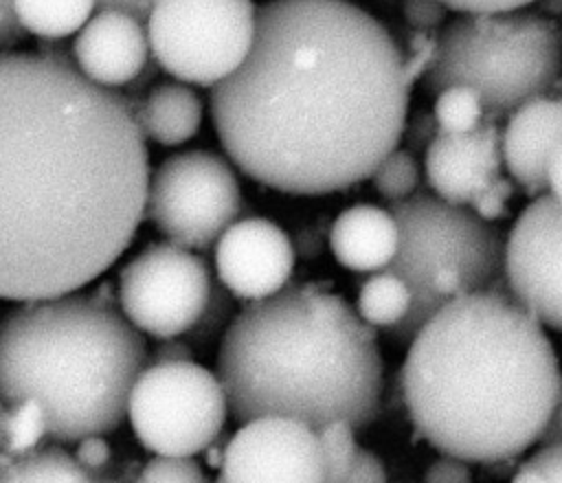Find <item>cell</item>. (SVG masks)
Here are the masks:
<instances>
[{
  "label": "cell",
  "mask_w": 562,
  "mask_h": 483,
  "mask_svg": "<svg viewBox=\"0 0 562 483\" xmlns=\"http://www.w3.org/2000/svg\"><path fill=\"white\" fill-rule=\"evenodd\" d=\"M239 213L241 187L228 160L215 151H178L149 173L145 215L171 244L204 250Z\"/></svg>",
  "instance_id": "cell-10"
},
{
  "label": "cell",
  "mask_w": 562,
  "mask_h": 483,
  "mask_svg": "<svg viewBox=\"0 0 562 483\" xmlns=\"http://www.w3.org/2000/svg\"><path fill=\"white\" fill-rule=\"evenodd\" d=\"M369 180L384 200L397 202L408 198L417 189L419 167L408 149L395 147L380 160Z\"/></svg>",
  "instance_id": "cell-26"
},
{
  "label": "cell",
  "mask_w": 562,
  "mask_h": 483,
  "mask_svg": "<svg viewBox=\"0 0 562 483\" xmlns=\"http://www.w3.org/2000/svg\"><path fill=\"white\" fill-rule=\"evenodd\" d=\"M432 116L439 132L461 134L470 132L485 121L481 99L463 86H450L435 94Z\"/></svg>",
  "instance_id": "cell-24"
},
{
  "label": "cell",
  "mask_w": 562,
  "mask_h": 483,
  "mask_svg": "<svg viewBox=\"0 0 562 483\" xmlns=\"http://www.w3.org/2000/svg\"><path fill=\"white\" fill-rule=\"evenodd\" d=\"M531 461L542 470L547 483H562V441L538 446Z\"/></svg>",
  "instance_id": "cell-36"
},
{
  "label": "cell",
  "mask_w": 562,
  "mask_h": 483,
  "mask_svg": "<svg viewBox=\"0 0 562 483\" xmlns=\"http://www.w3.org/2000/svg\"><path fill=\"white\" fill-rule=\"evenodd\" d=\"M125 415L145 450L193 457L222 435L228 400L217 373L193 360L149 362L132 384Z\"/></svg>",
  "instance_id": "cell-8"
},
{
  "label": "cell",
  "mask_w": 562,
  "mask_h": 483,
  "mask_svg": "<svg viewBox=\"0 0 562 483\" xmlns=\"http://www.w3.org/2000/svg\"><path fill=\"white\" fill-rule=\"evenodd\" d=\"M411 310V290L393 272L371 274L358 290L356 312L369 327L391 329L404 321Z\"/></svg>",
  "instance_id": "cell-21"
},
{
  "label": "cell",
  "mask_w": 562,
  "mask_h": 483,
  "mask_svg": "<svg viewBox=\"0 0 562 483\" xmlns=\"http://www.w3.org/2000/svg\"><path fill=\"white\" fill-rule=\"evenodd\" d=\"M411 83L402 48L347 0L257 7L246 59L211 88L226 156L255 182L327 195L367 180L397 147Z\"/></svg>",
  "instance_id": "cell-2"
},
{
  "label": "cell",
  "mask_w": 562,
  "mask_h": 483,
  "mask_svg": "<svg viewBox=\"0 0 562 483\" xmlns=\"http://www.w3.org/2000/svg\"><path fill=\"white\" fill-rule=\"evenodd\" d=\"M206 261L189 248L158 242L134 255L119 272L121 314L158 340L184 336L211 294Z\"/></svg>",
  "instance_id": "cell-11"
},
{
  "label": "cell",
  "mask_w": 562,
  "mask_h": 483,
  "mask_svg": "<svg viewBox=\"0 0 562 483\" xmlns=\"http://www.w3.org/2000/svg\"><path fill=\"white\" fill-rule=\"evenodd\" d=\"M193 349L187 340L178 338H165L156 345L151 362H171V360H191Z\"/></svg>",
  "instance_id": "cell-39"
},
{
  "label": "cell",
  "mask_w": 562,
  "mask_h": 483,
  "mask_svg": "<svg viewBox=\"0 0 562 483\" xmlns=\"http://www.w3.org/2000/svg\"><path fill=\"white\" fill-rule=\"evenodd\" d=\"M24 31L13 13L11 0H0V53L15 46L22 40Z\"/></svg>",
  "instance_id": "cell-37"
},
{
  "label": "cell",
  "mask_w": 562,
  "mask_h": 483,
  "mask_svg": "<svg viewBox=\"0 0 562 483\" xmlns=\"http://www.w3.org/2000/svg\"><path fill=\"white\" fill-rule=\"evenodd\" d=\"M562 141V97H536L507 116L501 130L503 167L525 195L547 193V165Z\"/></svg>",
  "instance_id": "cell-17"
},
{
  "label": "cell",
  "mask_w": 562,
  "mask_h": 483,
  "mask_svg": "<svg viewBox=\"0 0 562 483\" xmlns=\"http://www.w3.org/2000/svg\"><path fill=\"white\" fill-rule=\"evenodd\" d=\"M338 483H389L384 463L371 450L358 448L349 472Z\"/></svg>",
  "instance_id": "cell-33"
},
{
  "label": "cell",
  "mask_w": 562,
  "mask_h": 483,
  "mask_svg": "<svg viewBox=\"0 0 562 483\" xmlns=\"http://www.w3.org/2000/svg\"><path fill=\"white\" fill-rule=\"evenodd\" d=\"M437 132L439 130H437L432 112L419 110L411 119L406 116V123H404L400 141H404V149H408L415 156V154H424L428 149V145L432 143Z\"/></svg>",
  "instance_id": "cell-31"
},
{
  "label": "cell",
  "mask_w": 562,
  "mask_h": 483,
  "mask_svg": "<svg viewBox=\"0 0 562 483\" xmlns=\"http://www.w3.org/2000/svg\"><path fill=\"white\" fill-rule=\"evenodd\" d=\"M145 362L140 332L88 296L26 301L0 321V397L35 400L57 441L112 433Z\"/></svg>",
  "instance_id": "cell-5"
},
{
  "label": "cell",
  "mask_w": 562,
  "mask_h": 483,
  "mask_svg": "<svg viewBox=\"0 0 562 483\" xmlns=\"http://www.w3.org/2000/svg\"><path fill=\"white\" fill-rule=\"evenodd\" d=\"M424 171L435 195L472 209L505 178L498 123L485 119L470 132H437L424 151Z\"/></svg>",
  "instance_id": "cell-15"
},
{
  "label": "cell",
  "mask_w": 562,
  "mask_h": 483,
  "mask_svg": "<svg viewBox=\"0 0 562 483\" xmlns=\"http://www.w3.org/2000/svg\"><path fill=\"white\" fill-rule=\"evenodd\" d=\"M290 235L266 217L235 220L215 242L217 281L246 303L283 290L294 272Z\"/></svg>",
  "instance_id": "cell-14"
},
{
  "label": "cell",
  "mask_w": 562,
  "mask_h": 483,
  "mask_svg": "<svg viewBox=\"0 0 562 483\" xmlns=\"http://www.w3.org/2000/svg\"><path fill=\"white\" fill-rule=\"evenodd\" d=\"M136 483H209V479L193 457L156 454L143 465Z\"/></svg>",
  "instance_id": "cell-28"
},
{
  "label": "cell",
  "mask_w": 562,
  "mask_h": 483,
  "mask_svg": "<svg viewBox=\"0 0 562 483\" xmlns=\"http://www.w3.org/2000/svg\"><path fill=\"white\" fill-rule=\"evenodd\" d=\"M0 483H92L75 457L59 448L18 454L0 468Z\"/></svg>",
  "instance_id": "cell-22"
},
{
  "label": "cell",
  "mask_w": 562,
  "mask_h": 483,
  "mask_svg": "<svg viewBox=\"0 0 562 483\" xmlns=\"http://www.w3.org/2000/svg\"><path fill=\"white\" fill-rule=\"evenodd\" d=\"M558 411H560V419H562V402H560V406H558Z\"/></svg>",
  "instance_id": "cell-43"
},
{
  "label": "cell",
  "mask_w": 562,
  "mask_h": 483,
  "mask_svg": "<svg viewBox=\"0 0 562 483\" xmlns=\"http://www.w3.org/2000/svg\"><path fill=\"white\" fill-rule=\"evenodd\" d=\"M136 108L64 55L0 53V299L72 294L145 217Z\"/></svg>",
  "instance_id": "cell-1"
},
{
  "label": "cell",
  "mask_w": 562,
  "mask_h": 483,
  "mask_svg": "<svg viewBox=\"0 0 562 483\" xmlns=\"http://www.w3.org/2000/svg\"><path fill=\"white\" fill-rule=\"evenodd\" d=\"M156 0H94L97 11H121L136 20H147Z\"/></svg>",
  "instance_id": "cell-38"
},
{
  "label": "cell",
  "mask_w": 562,
  "mask_h": 483,
  "mask_svg": "<svg viewBox=\"0 0 562 483\" xmlns=\"http://www.w3.org/2000/svg\"><path fill=\"white\" fill-rule=\"evenodd\" d=\"M75 459L86 472L101 470L110 461V443L103 439V435L83 437L77 441Z\"/></svg>",
  "instance_id": "cell-34"
},
{
  "label": "cell",
  "mask_w": 562,
  "mask_h": 483,
  "mask_svg": "<svg viewBox=\"0 0 562 483\" xmlns=\"http://www.w3.org/2000/svg\"><path fill=\"white\" fill-rule=\"evenodd\" d=\"M562 75V31L544 15L522 9L459 13L437 31V53L424 88L437 94L450 86L470 88L485 119L509 116L522 103L544 97Z\"/></svg>",
  "instance_id": "cell-6"
},
{
  "label": "cell",
  "mask_w": 562,
  "mask_h": 483,
  "mask_svg": "<svg viewBox=\"0 0 562 483\" xmlns=\"http://www.w3.org/2000/svg\"><path fill=\"white\" fill-rule=\"evenodd\" d=\"M255 24V0H156L145 31L156 66L213 88L246 59Z\"/></svg>",
  "instance_id": "cell-9"
},
{
  "label": "cell",
  "mask_w": 562,
  "mask_h": 483,
  "mask_svg": "<svg viewBox=\"0 0 562 483\" xmlns=\"http://www.w3.org/2000/svg\"><path fill=\"white\" fill-rule=\"evenodd\" d=\"M77 68L94 83L116 88L147 66L149 42L140 20L121 11H97L72 42Z\"/></svg>",
  "instance_id": "cell-16"
},
{
  "label": "cell",
  "mask_w": 562,
  "mask_h": 483,
  "mask_svg": "<svg viewBox=\"0 0 562 483\" xmlns=\"http://www.w3.org/2000/svg\"><path fill=\"white\" fill-rule=\"evenodd\" d=\"M406 347L402 402L415 433L441 454L509 461L538 441L562 402L544 327L505 290L448 299Z\"/></svg>",
  "instance_id": "cell-3"
},
{
  "label": "cell",
  "mask_w": 562,
  "mask_h": 483,
  "mask_svg": "<svg viewBox=\"0 0 562 483\" xmlns=\"http://www.w3.org/2000/svg\"><path fill=\"white\" fill-rule=\"evenodd\" d=\"M397 222V252L384 268L397 274L411 290V310L402 323L389 329V340L404 347L426 318L443 303L430 290L439 270L461 272L470 292L507 290L505 237L472 209L450 204L426 189L386 206Z\"/></svg>",
  "instance_id": "cell-7"
},
{
  "label": "cell",
  "mask_w": 562,
  "mask_h": 483,
  "mask_svg": "<svg viewBox=\"0 0 562 483\" xmlns=\"http://www.w3.org/2000/svg\"><path fill=\"white\" fill-rule=\"evenodd\" d=\"M402 11L413 31H435L448 20V7L439 0H404Z\"/></svg>",
  "instance_id": "cell-30"
},
{
  "label": "cell",
  "mask_w": 562,
  "mask_h": 483,
  "mask_svg": "<svg viewBox=\"0 0 562 483\" xmlns=\"http://www.w3.org/2000/svg\"><path fill=\"white\" fill-rule=\"evenodd\" d=\"M422 483H472V470L468 461L441 454L426 468Z\"/></svg>",
  "instance_id": "cell-32"
},
{
  "label": "cell",
  "mask_w": 562,
  "mask_h": 483,
  "mask_svg": "<svg viewBox=\"0 0 562 483\" xmlns=\"http://www.w3.org/2000/svg\"><path fill=\"white\" fill-rule=\"evenodd\" d=\"M235 314H237L235 296L220 281H213L211 294H209V301H206L202 314L191 325V329L184 334L191 349L193 347L204 349L211 342H215L217 338H222Z\"/></svg>",
  "instance_id": "cell-27"
},
{
  "label": "cell",
  "mask_w": 562,
  "mask_h": 483,
  "mask_svg": "<svg viewBox=\"0 0 562 483\" xmlns=\"http://www.w3.org/2000/svg\"><path fill=\"white\" fill-rule=\"evenodd\" d=\"M400 483H413V481H400Z\"/></svg>",
  "instance_id": "cell-45"
},
{
  "label": "cell",
  "mask_w": 562,
  "mask_h": 483,
  "mask_svg": "<svg viewBox=\"0 0 562 483\" xmlns=\"http://www.w3.org/2000/svg\"><path fill=\"white\" fill-rule=\"evenodd\" d=\"M505 283L542 327L562 332V202L533 198L505 237Z\"/></svg>",
  "instance_id": "cell-12"
},
{
  "label": "cell",
  "mask_w": 562,
  "mask_h": 483,
  "mask_svg": "<svg viewBox=\"0 0 562 483\" xmlns=\"http://www.w3.org/2000/svg\"><path fill=\"white\" fill-rule=\"evenodd\" d=\"M454 13H498L525 9L536 0H439Z\"/></svg>",
  "instance_id": "cell-35"
},
{
  "label": "cell",
  "mask_w": 562,
  "mask_h": 483,
  "mask_svg": "<svg viewBox=\"0 0 562 483\" xmlns=\"http://www.w3.org/2000/svg\"><path fill=\"white\" fill-rule=\"evenodd\" d=\"M509 483H547V479H544L542 470L529 459V461L520 463V465L514 470Z\"/></svg>",
  "instance_id": "cell-41"
},
{
  "label": "cell",
  "mask_w": 562,
  "mask_h": 483,
  "mask_svg": "<svg viewBox=\"0 0 562 483\" xmlns=\"http://www.w3.org/2000/svg\"><path fill=\"white\" fill-rule=\"evenodd\" d=\"M215 367L237 422L283 415L312 428L334 419L364 428L384 393L375 329L318 281L288 283L237 310Z\"/></svg>",
  "instance_id": "cell-4"
},
{
  "label": "cell",
  "mask_w": 562,
  "mask_h": 483,
  "mask_svg": "<svg viewBox=\"0 0 562 483\" xmlns=\"http://www.w3.org/2000/svg\"><path fill=\"white\" fill-rule=\"evenodd\" d=\"M547 193L562 202V141L555 145L547 165Z\"/></svg>",
  "instance_id": "cell-40"
},
{
  "label": "cell",
  "mask_w": 562,
  "mask_h": 483,
  "mask_svg": "<svg viewBox=\"0 0 562 483\" xmlns=\"http://www.w3.org/2000/svg\"><path fill=\"white\" fill-rule=\"evenodd\" d=\"M215 483H224V481H222V479H220V476H217V479H215Z\"/></svg>",
  "instance_id": "cell-44"
},
{
  "label": "cell",
  "mask_w": 562,
  "mask_h": 483,
  "mask_svg": "<svg viewBox=\"0 0 562 483\" xmlns=\"http://www.w3.org/2000/svg\"><path fill=\"white\" fill-rule=\"evenodd\" d=\"M437 53V33L435 31H413L408 40V53H402L406 81L413 86L430 68Z\"/></svg>",
  "instance_id": "cell-29"
},
{
  "label": "cell",
  "mask_w": 562,
  "mask_h": 483,
  "mask_svg": "<svg viewBox=\"0 0 562 483\" xmlns=\"http://www.w3.org/2000/svg\"><path fill=\"white\" fill-rule=\"evenodd\" d=\"M136 119L145 138L176 147L198 134L202 125V101L189 83H158L149 90L140 110H136Z\"/></svg>",
  "instance_id": "cell-19"
},
{
  "label": "cell",
  "mask_w": 562,
  "mask_h": 483,
  "mask_svg": "<svg viewBox=\"0 0 562 483\" xmlns=\"http://www.w3.org/2000/svg\"><path fill=\"white\" fill-rule=\"evenodd\" d=\"M314 430L323 459V483H338L349 472L358 452L356 428L349 422L334 419Z\"/></svg>",
  "instance_id": "cell-25"
},
{
  "label": "cell",
  "mask_w": 562,
  "mask_h": 483,
  "mask_svg": "<svg viewBox=\"0 0 562 483\" xmlns=\"http://www.w3.org/2000/svg\"><path fill=\"white\" fill-rule=\"evenodd\" d=\"M222 437L217 435L202 452L206 454V463L211 465V468H222V461H224V450H226V441L228 439H224V441H220Z\"/></svg>",
  "instance_id": "cell-42"
},
{
  "label": "cell",
  "mask_w": 562,
  "mask_h": 483,
  "mask_svg": "<svg viewBox=\"0 0 562 483\" xmlns=\"http://www.w3.org/2000/svg\"><path fill=\"white\" fill-rule=\"evenodd\" d=\"M22 31L42 40L75 35L97 11L94 0H11Z\"/></svg>",
  "instance_id": "cell-20"
},
{
  "label": "cell",
  "mask_w": 562,
  "mask_h": 483,
  "mask_svg": "<svg viewBox=\"0 0 562 483\" xmlns=\"http://www.w3.org/2000/svg\"><path fill=\"white\" fill-rule=\"evenodd\" d=\"M224 483H323L316 430L283 415H261L228 437Z\"/></svg>",
  "instance_id": "cell-13"
},
{
  "label": "cell",
  "mask_w": 562,
  "mask_h": 483,
  "mask_svg": "<svg viewBox=\"0 0 562 483\" xmlns=\"http://www.w3.org/2000/svg\"><path fill=\"white\" fill-rule=\"evenodd\" d=\"M44 435H48L46 413L35 400L9 404L0 419V441L9 454L31 452Z\"/></svg>",
  "instance_id": "cell-23"
},
{
  "label": "cell",
  "mask_w": 562,
  "mask_h": 483,
  "mask_svg": "<svg viewBox=\"0 0 562 483\" xmlns=\"http://www.w3.org/2000/svg\"><path fill=\"white\" fill-rule=\"evenodd\" d=\"M397 222L386 206L353 204L329 226L336 261L353 272H380L397 252Z\"/></svg>",
  "instance_id": "cell-18"
}]
</instances>
